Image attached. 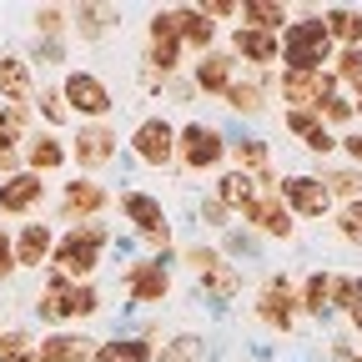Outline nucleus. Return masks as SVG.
I'll list each match as a JSON object with an SVG mask.
<instances>
[{"mask_svg": "<svg viewBox=\"0 0 362 362\" xmlns=\"http://www.w3.org/2000/svg\"><path fill=\"white\" fill-rule=\"evenodd\" d=\"M101 247H106V226L101 221H76L71 232L56 242L51 267L61 272L66 282H90L96 267H101Z\"/></svg>", "mask_w": 362, "mask_h": 362, "instance_id": "1", "label": "nucleus"}, {"mask_svg": "<svg viewBox=\"0 0 362 362\" xmlns=\"http://www.w3.org/2000/svg\"><path fill=\"white\" fill-rule=\"evenodd\" d=\"M0 106H35V76L30 61L0 56Z\"/></svg>", "mask_w": 362, "mask_h": 362, "instance_id": "15", "label": "nucleus"}, {"mask_svg": "<svg viewBox=\"0 0 362 362\" xmlns=\"http://www.w3.org/2000/svg\"><path fill=\"white\" fill-rule=\"evenodd\" d=\"M242 21H247L252 30L277 35V30H287V25H292V11H287V6H277V0H242Z\"/></svg>", "mask_w": 362, "mask_h": 362, "instance_id": "24", "label": "nucleus"}, {"mask_svg": "<svg viewBox=\"0 0 362 362\" xmlns=\"http://www.w3.org/2000/svg\"><path fill=\"white\" fill-rule=\"evenodd\" d=\"M116 141H121V136H116L111 126H81L71 156H76V166H81V171H101V166H111Z\"/></svg>", "mask_w": 362, "mask_h": 362, "instance_id": "13", "label": "nucleus"}, {"mask_svg": "<svg viewBox=\"0 0 362 362\" xmlns=\"http://www.w3.org/2000/svg\"><path fill=\"white\" fill-rule=\"evenodd\" d=\"M35 106H40V116L51 121V126H66V121H71V111H66V101H61V90H40Z\"/></svg>", "mask_w": 362, "mask_h": 362, "instance_id": "37", "label": "nucleus"}, {"mask_svg": "<svg viewBox=\"0 0 362 362\" xmlns=\"http://www.w3.org/2000/svg\"><path fill=\"white\" fill-rule=\"evenodd\" d=\"M66 161H71V151L61 146V136H56V131H35V136H25V166H30L35 176L61 171Z\"/></svg>", "mask_w": 362, "mask_h": 362, "instance_id": "18", "label": "nucleus"}, {"mask_svg": "<svg viewBox=\"0 0 362 362\" xmlns=\"http://www.w3.org/2000/svg\"><path fill=\"white\" fill-rule=\"evenodd\" d=\"M257 181H262V192H257V197L242 206V221H252L262 237H282V242H287V237H292V211L282 206L277 176H272V171H262Z\"/></svg>", "mask_w": 362, "mask_h": 362, "instance_id": "6", "label": "nucleus"}, {"mask_svg": "<svg viewBox=\"0 0 362 362\" xmlns=\"http://www.w3.org/2000/svg\"><path fill=\"white\" fill-rule=\"evenodd\" d=\"M226 156V136L206 121H187V126H176V161L187 166V171H216Z\"/></svg>", "mask_w": 362, "mask_h": 362, "instance_id": "4", "label": "nucleus"}, {"mask_svg": "<svg viewBox=\"0 0 362 362\" xmlns=\"http://www.w3.org/2000/svg\"><path fill=\"white\" fill-rule=\"evenodd\" d=\"M226 151H232L237 171H252V176L272 171V151H267V141H257V136H247V141H237V146H226Z\"/></svg>", "mask_w": 362, "mask_h": 362, "instance_id": "31", "label": "nucleus"}, {"mask_svg": "<svg viewBox=\"0 0 362 362\" xmlns=\"http://www.w3.org/2000/svg\"><path fill=\"white\" fill-rule=\"evenodd\" d=\"M287 131L302 136V146H307L312 156H327V151L337 146V136L327 131V121L317 116V111H287Z\"/></svg>", "mask_w": 362, "mask_h": 362, "instance_id": "20", "label": "nucleus"}, {"mask_svg": "<svg viewBox=\"0 0 362 362\" xmlns=\"http://www.w3.org/2000/svg\"><path fill=\"white\" fill-rule=\"evenodd\" d=\"M337 226H342V237H347V242H362V197H357V202H347V211H342V221H337Z\"/></svg>", "mask_w": 362, "mask_h": 362, "instance_id": "40", "label": "nucleus"}, {"mask_svg": "<svg viewBox=\"0 0 362 362\" xmlns=\"http://www.w3.org/2000/svg\"><path fill=\"white\" fill-rule=\"evenodd\" d=\"M61 101H66L71 116L96 121V126H101V121L111 116V106H116L111 86H106L96 71H66V81H61Z\"/></svg>", "mask_w": 362, "mask_h": 362, "instance_id": "3", "label": "nucleus"}, {"mask_svg": "<svg viewBox=\"0 0 362 362\" xmlns=\"http://www.w3.org/2000/svg\"><path fill=\"white\" fill-rule=\"evenodd\" d=\"M90 337L86 332H51V337H40L35 342V357L40 362H90Z\"/></svg>", "mask_w": 362, "mask_h": 362, "instance_id": "19", "label": "nucleus"}, {"mask_svg": "<svg viewBox=\"0 0 362 362\" xmlns=\"http://www.w3.org/2000/svg\"><path fill=\"white\" fill-rule=\"evenodd\" d=\"M232 56L226 51H206L202 61H197V71H192V86L197 90H206V96H226V86H232Z\"/></svg>", "mask_w": 362, "mask_h": 362, "instance_id": "22", "label": "nucleus"}, {"mask_svg": "<svg viewBox=\"0 0 362 362\" xmlns=\"http://www.w3.org/2000/svg\"><path fill=\"white\" fill-rule=\"evenodd\" d=\"M221 101L232 106L237 116H262V86H252V81H232Z\"/></svg>", "mask_w": 362, "mask_h": 362, "instance_id": "32", "label": "nucleus"}, {"mask_svg": "<svg viewBox=\"0 0 362 362\" xmlns=\"http://www.w3.org/2000/svg\"><path fill=\"white\" fill-rule=\"evenodd\" d=\"M0 171H11V176H16V151H0Z\"/></svg>", "mask_w": 362, "mask_h": 362, "instance_id": "48", "label": "nucleus"}, {"mask_svg": "<svg viewBox=\"0 0 362 362\" xmlns=\"http://www.w3.org/2000/svg\"><path fill=\"white\" fill-rule=\"evenodd\" d=\"M121 287L136 307H156L171 297V272H166V262H131L121 272Z\"/></svg>", "mask_w": 362, "mask_h": 362, "instance_id": "10", "label": "nucleus"}, {"mask_svg": "<svg viewBox=\"0 0 362 362\" xmlns=\"http://www.w3.org/2000/svg\"><path fill=\"white\" fill-rule=\"evenodd\" d=\"M197 216H202L206 226H226V216H232V211H226V206L211 197V202H202V206H197Z\"/></svg>", "mask_w": 362, "mask_h": 362, "instance_id": "44", "label": "nucleus"}, {"mask_svg": "<svg viewBox=\"0 0 362 362\" xmlns=\"http://www.w3.org/2000/svg\"><path fill=\"white\" fill-rule=\"evenodd\" d=\"M357 111H362V90H357Z\"/></svg>", "mask_w": 362, "mask_h": 362, "instance_id": "51", "label": "nucleus"}, {"mask_svg": "<svg viewBox=\"0 0 362 362\" xmlns=\"http://www.w3.org/2000/svg\"><path fill=\"white\" fill-rule=\"evenodd\" d=\"M337 81H347L352 90H362V45H347L337 56Z\"/></svg>", "mask_w": 362, "mask_h": 362, "instance_id": "35", "label": "nucleus"}, {"mask_svg": "<svg viewBox=\"0 0 362 362\" xmlns=\"http://www.w3.org/2000/svg\"><path fill=\"white\" fill-rule=\"evenodd\" d=\"M327 192L357 202V197H362V171H332V176H327Z\"/></svg>", "mask_w": 362, "mask_h": 362, "instance_id": "39", "label": "nucleus"}, {"mask_svg": "<svg viewBox=\"0 0 362 362\" xmlns=\"http://www.w3.org/2000/svg\"><path fill=\"white\" fill-rule=\"evenodd\" d=\"M352 327H357V332H362V307H352Z\"/></svg>", "mask_w": 362, "mask_h": 362, "instance_id": "49", "label": "nucleus"}, {"mask_svg": "<svg viewBox=\"0 0 362 362\" xmlns=\"http://www.w3.org/2000/svg\"><path fill=\"white\" fill-rule=\"evenodd\" d=\"M61 56H66V51H61V40H45L40 51H35V61H45V66H61Z\"/></svg>", "mask_w": 362, "mask_h": 362, "instance_id": "46", "label": "nucleus"}, {"mask_svg": "<svg viewBox=\"0 0 362 362\" xmlns=\"http://www.w3.org/2000/svg\"><path fill=\"white\" fill-rule=\"evenodd\" d=\"M297 307H302V312H317V317H322V312L332 307V277H327V272H312V277L302 282Z\"/></svg>", "mask_w": 362, "mask_h": 362, "instance_id": "30", "label": "nucleus"}, {"mask_svg": "<svg viewBox=\"0 0 362 362\" xmlns=\"http://www.w3.org/2000/svg\"><path fill=\"white\" fill-rule=\"evenodd\" d=\"M35 30H40L45 40H56V35L66 30V11H61V6H40V11H35Z\"/></svg>", "mask_w": 362, "mask_h": 362, "instance_id": "38", "label": "nucleus"}, {"mask_svg": "<svg viewBox=\"0 0 362 362\" xmlns=\"http://www.w3.org/2000/svg\"><path fill=\"white\" fill-rule=\"evenodd\" d=\"M337 96V76L332 71H287L282 76V101H292V111H317Z\"/></svg>", "mask_w": 362, "mask_h": 362, "instance_id": "7", "label": "nucleus"}, {"mask_svg": "<svg viewBox=\"0 0 362 362\" xmlns=\"http://www.w3.org/2000/svg\"><path fill=\"white\" fill-rule=\"evenodd\" d=\"M181 35H176V21H171V11H156L151 21H146V66L166 81L176 66H181Z\"/></svg>", "mask_w": 362, "mask_h": 362, "instance_id": "9", "label": "nucleus"}, {"mask_svg": "<svg viewBox=\"0 0 362 362\" xmlns=\"http://www.w3.org/2000/svg\"><path fill=\"white\" fill-rule=\"evenodd\" d=\"M30 131V106H0V151H16Z\"/></svg>", "mask_w": 362, "mask_h": 362, "instance_id": "29", "label": "nucleus"}, {"mask_svg": "<svg viewBox=\"0 0 362 362\" xmlns=\"http://www.w3.org/2000/svg\"><path fill=\"white\" fill-rule=\"evenodd\" d=\"M202 16L216 25V21H226V16H242V6H237V0H206V6H202Z\"/></svg>", "mask_w": 362, "mask_h": 362, "instance_id": "41", "label": "nucleus"}, {"mask_svg": "<svg viewBox=\"0 0 362 362\" xmlns=\"http://www.w3.org/2000/svg\"><path fill=\"white\" fill-rule=\"evenodd\" d=\"M226 56L252 61V66H272V61H282V40L267 35V30H252V25H237L232 30V51H226Z\"/></svg>", "mask_w": 362, "mask_h": 362, "instance_id": "16", "label": "nucleus"}, {"mask_svg": "<svg viewBox=\"0 0 362 362\" xmlns=\"http://www.w3.org/2000/svg\"><path fill=\"white\" fill-rule=\"evenodd\" d=\"M156 347L146 337H111V342H96L90 362H151Z\"/></svg>", "mask_w": 362, "mask_h": 362, "instance_id": "25", "label": "nucleus"}, {"mask_svg": "<svg viewBox=\"0 0 362 362\" xmlns=\"http://www.w3.org/2000/svg\"><path fill=\"white\" fill-rule=\"evenodd\" d=\"M131 151H136V161H146V166H171V161H176V126H171L166 116L136 121Z\"/></svg>", "mask_w": 362, "mask_h": 362, "instance_id": "8", "label": "nucleus"}, {"mask_svg": "<svg viewBox=\"0 0 362 362\" xmlns=\"http://www.w3.org/2000/svg\"><path fill=\"white\" fill-rule=\"evenodd\" d=\"M337 362H362V357H347V347H337Z\"/></svg>", "mask_w": 362, "mask_h": 362, "instance_id": "50", "label": "nucleus"}, {"mask_svg": "<svg viewBox=\"0 0 362 362\" xmlns=\"http://www.w3.org/2000/svg\"><path fill=\"white\" fill-rule=\"evenodd\" d=\"M56 252V232L45 221H25L16 237V267H45Z\"/></svg>", "mask_w": 362, "mask_h": 362, "instance_id": "17", "label": "nucleus"}, {"mask_svg": "<svg viewBox=\"0 0 362 362\" xmlns=\"http://www.w3.org/2000/svg\"><path fill=\"white\" fill-rule=\"evenodd\" d=\"M40 202H45V181H40L35 171H16V176L0 181V211L25 216V211H35Z\"/></svg>", "mask_w": 362, "mask_h": 362, "instance_id": "14", "label": "nucleus"}, {"mask_svg": "<svg viewBox=\"0 0 362 362\" xmlns=\"http://www.w3.org/2000/svg\"><path fill=\"white\" fill-rule=\"evenodd\" d=\"M106 16H116V11H106V6H81V11H76V30H81L86 40H101Z\"/></svg>", "mask_w": 362, "mask_h": 362, "instance_id": "33", "label": "nucleus"}, {"mask_svg": "<svg viewBox=\"0 0 362 362\" xmlns=\"http://www.w3.org/2000/svg\"><path fill=\"white\" fill-rule=\"evenodd\" d=\"M257 192H262V181H257L252 171H226V176L216 181V202H221L226 211H242Z\"/></svg>", "mask_w": 362, "mask_h": 362, "instance_id": "26", "label": "nucleus"}, {"mask_svg": "<svg viewBox=\"0 0 362 362\" xmlns=\"http://www.w3.org/2000/svg\"><path fill=\"white\" fill-rule=\"evenodd\" d=\"M101 206H106V192L96 187V181H81V176H76V181H66V202H61L66 221H76V216H86V221H90Z\"/></svg>", "mask_w": 362, "mask_h": 362, "instance_id": "23", "label": "nucleus"}, {"mask_svg": "<svg viewBox=\"0 0 362 362\" xmlns=\"http://www.w3.org/2000/svg\"><path fill=\"white\" fill-rule=\"evenodd\" d=\"M282 61H287V71H322V61H332V35H327L322 16L292 21L282 30Z\"/></svg>", "mask_w": 362, "mask_h": 362, "instance_id": "2", "label": "nucleus"}, {"mask_svg": "<svg viewBox=\"0 0 362 362\" xmlns=\"http://www.w3.org/2000/svg\"><path fill=\"white\" fill-rule=\"evenodd\" d=\"M347 116H352V101H342V96H332L322 106V121H347Z\"/></svg>", "mask_w": 362, "mask_h": 362, "instance_id": "45", "label": "nucleus"}, {"mask_svg": "<svg viewBox=\"0 0 362 362\" xmlns=\"http://www.w3.org/2000/svg\"><path fill=\"white\" fill-rule=\"evenodd\" d=\"M171 21H176L181 45H192V51H202V56L216 45V25L202 16V6H181V11H171Z\"/></svg>", "mask_w": 362, "mask_h": 362, "instance_id": "21", "label": "nucleus"}, {"mask_svg": "<svg viewBox=\"0 0 362 362\" xmlns=\"http://www.w3.org/2000/svg\"><path fill=\"white\" fill-rule=\"evenodd\" d=\"M202 292H206L211 302H232V297L242 292V272H237L232 262H216V267H206V272H202Z\"/></svg>", "mask_w": 362, "mask_h": 362, "instance_id": "27", "label": "nucleus"}, {"mask_svg": "<svg viewBox=\"0 0 362 362\" xmlns=\"http://www.w3.org/2000/svg\"><path fill=\"white\" fill-rule=\"evenodd\" d=\"M16 277V242L0 232V282H11Z\"/></svg>", "mask_w": 362, "mask_h": 362, "instance_id": "43", "label": "nucleus"}, {"mask_svg": "<svg viewBox=\"0 0 362 362\" xmlns=\"http://www.w3.org/2000/svg\"><path fill=\"white\" fill-rule=\"evenodd\" d=\"M121 216L136 226V237H141L146 247H166V242H171V221H166V206H161V197L126 187V192H121Z\"/></svg>", "mask_w": 362, "mask_h": 362, "instance_id": "5", "label": "nucleus"}, {"mask_svg": "<svg viewBox=\"0 0 362 362\" xmlns=\"http://www.w3.org/2000/svg\"><path fill=\"white\" fill-rule=\"evenodd\" d=\"M332 307H362V277H332Z\"/></svg>", "mask_w": 362, "mask_h": 362, "instance_id": "36", "label": "nucleus"}, {"mask_svg": "<svg viewBox=\"0 0 362 362\" xmlns=\"http://www.w3.org/2000/svg\"><path fill=\"white\" fill-rule=\"evenodd\" d=\"M322 25H327L332 40H342V51H347V45H362V11H347V6L322 11Z\"/></svg>", "mask_w": 362, "mask_h": 362, "instance_id": "28", "label": "nucleus"}, {"mask_svg": "<svg viewBox=\"0 0 362 362\" xmlns=\"http://www.w3.org/2000/svg\"><path fill=\"white\" fill-rule=\"evenodd\" d=\"M187 262H192V272L202 277L206 267H216V262H221V252H216V247H192V252H187Z\"/></svg>", "mask_w": 362, "mask_h": 362, "instance_id": "42", "label": "nucleus"}, {"mask_svg": "<svg viewBox=\"0 0 362 362\" xmlns=\"http://www.w3.org/2000/svg\"><path fill=\"white\" fill-rule=\"evenodd\" d=\"M197 352H202V337H192V332H181V337H171V342H166V347H161L156 357H161V362H192Z\"/></svg>", "mask_w": 362, "mask_h": 362, "instance_id": "34", "label": "nucleus"}, {"mask_svg": "<svg viewBox=\"0 0 362 362\" xmlns=\"http://www.w3.org/2000/svg\"><path fill=\"white\" fill-rule=\"evenodd\" d=\"M337 146H342V151H347V156H352V161L362 166V136H342V141H337Z\"/></svg>", "mask_w": 362, "mask_h": 362, "instance_id": "47", "label": "nucleus"}, {"mask_svg": "<svg viewBox=\"0 0 362 362\" xmlns=\"http://www.w3.org/2000/svg\"><path fill=\"white\" fill-rule=\"evenodd\" d=\"M277 192H282V206L292 216H327V206H332V192L322 176H287Z\"/></svg>", "mask_w": 362, "mask_h": 362, "instance_id": "11", "label": "nucleus"}, {"mask_svg": "<svg viewBox=\"0 0 362 362\" xmlns=\"http://www.w3.org/2000/svg\"><path fill=\"white\" fill-rule=\"evenodd\" d=\"M257 317L272 332H292V317H297V292L287 287V277H267L262 297H257Z\"/></svg>", "mask_w": 362, "mask_h": 362, "instance_id": "12", "label": "nucleus"}]
</instances>
